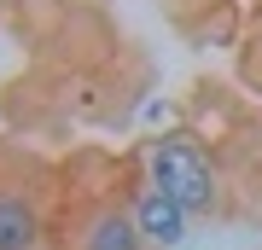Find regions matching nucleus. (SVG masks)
Returning a JSON list of instances; mask_svg holds the SVG:
<instances>
[{"instance_id": "1", "label": "nucleus", "mask_w": 262, "mask_h": 250, "mask_svg": "<svg viewBox=\"0 0 262 250\" xmlns=\"http://www.w3.org/2000/svg\"><path fill=\"white\" fill-rule=\"evenodd\" d=\"M140 175L151 186H163L192 221H215L227 210V186H222V169L192 134H158L140 146Z\"/></svg>"}, {"instance_id": "4", "label": "nucleus", "mask_w": 262, "mask_h": 250, "mask_svg": "<svg viewBox=\"0 0 262 250\" xmlns=\"http://www.w3.org/2000/svg\"><path fill=\"white\" fill-rule=\"evenodd\" d=\"M76 250H151V244H146L140 221H134L128 198H99L76 221Z\"/></svg>"}, {"instance_id": "3", "label": "nucleus", "mask_w": 262, "mask_h": 250, "mask_svg": "<svg viewBox=\"0 0 262 250\" xmlns=\"http://www.w3.org/2000/svg\"><path fill=\"white\" fill-rule=\"evenodd\" d=\"M0 250H47V210L41 192L0 175Z\"/></svg>"}, {"instance_id": "5", "label": "nucleus", "mask_w": 262, "mask_h": 250, "mask_svg": "<svg viewBox=\"0 0 262 250\" xmlns=\"http://www.w3.org/2000/svg\"><path fill=\"white\" fill-rule=\"evenodd\" d=\"M256 215H262V180H256Z\"/></svg>"}, {"instance_id": "2", "label": "nucleus", "mask_w": 262, "mask_h": 250, "mask_svg": "<svg viewBox=\"0 0 262 250\" xmlns=\"http://www.w3.org/2000/svg\"><path fill=\"white\" fill-rule=\"evenodd\" d=\"M122 198H128V210H134V221H140V233H146V244H151V250H181V244H187L192 215L181 210L175 198L163 192V186H151L146 175H134Z\"/></svg>"}]
</instances>
